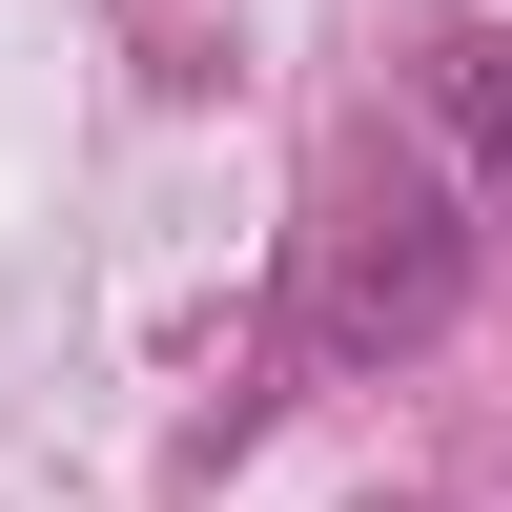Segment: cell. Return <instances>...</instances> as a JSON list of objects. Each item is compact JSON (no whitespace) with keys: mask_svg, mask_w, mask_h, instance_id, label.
Segmentation results:
<instances>
[{"mask_svg":"<svg viewBox=\"0 0 512 512\" xmlns=\"http://www.w3.org/2000/svg\"><path fill=\"white\" fill-rule=\"evenodd\" d=\"M431 144H451V185L472 205H512V21H431Z\"/></svg>","mask_w":512,"mask_h":512,"instance_id":"2","label":"cell"},{"mask_svg":"<svg viewBox=\"0 0 512 512\" xmlns=\"http://www.w3.org/2000/svg\"><path fill=\"white\" fill-rule=\"evenodd\" d=\"M451 308H472V185L431 144H349L328 226H308V349L328 369H410Z\"/></svg>","mask_w":512,"mask_h":512,"instance_id":"1","label":"cell"}]
</instances>
